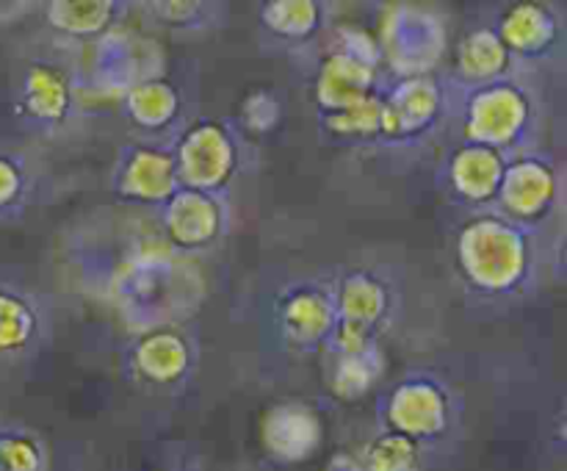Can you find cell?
<instances>
[{
    "label": "cell",
    "instance_id": "obj_3",
    "mask_svg": "<svg viewBox=\"0 0 567 471\" xmlns=\"http://www.w3.org/2000/svg\"><path fill=\"white\" fill-rule=\"evenodd\" d=\"M37 321L31 305L17 294L0 288V355L20 352L31 341Z\"/></svg>",
    "mask_w": 567,
    "mask_h": 471
},
{
    "label": "cell",
    "instance_id": "obj_6",
    "mask_svg": "<svg viewBox=\"0 0 567 471\" xmlns=\"http://www.w3.org/2000/svg\"><path fill=\"white\" fill-rule=\"evenodd\" d=\"M44 452L28 432H0V471H42Z\"/></svg>",
    "mask_w": 567,
    "mask_h": 471
},
{
    "label": "cell",
    "instance_id": "obj_4",
    "mask_svg": "<svg viewBox=\"0 0 567 471\" xmlns=\"http://www.w3.org/2000/svg\"><path fill=\"white\" fill-rule=\"evenodd\" d=\"M363 471H415V443L402 432L377 438L369 449Z\"/></svg>",
    "mask_w": 567,
    "mask_h": 471
},
{
    "label": "cell",
    "instance_id": "obj_1",
    "mask_svg": "<svg viewBox=\"0 0 567 471\" xmlns=\"http://www.w3.org/2000/svg\"><path fill=\"white\" fill-rule=\"evenodd\" d=\"M321 441V421L305 405H277L264 419V443L277 460L310 458Z\"/></svg>",
    "mask_w": 567,
    "mask_h": 471
},
{
    "label": "cell",
    "instance_id": "obj_8",
    "mask_svg": "<svg viewBox=\"0 0 567 471\" xmlns=\"http://www.w3.org/2000/svg\"><path fill=\"white\" fill-rule=\"evenodd\" d=\"M17 194H20V172H17L14 161L0 155V208H6Z\"/></svg>",
    "mask_w": 567,
    "mask_h": 471
},
{
    "label": "cell",
    "instance_id": "obj_5",
    "mask_svg": "<svg viewBox=\"0 0 567 471\" xmlns=\"http://www.w3.org/2000/svg\"><path fill=\"white\" fill-rule=\"evenodd\" d=\"M138 366H142L144 375L155 382H169L175 380L177 375L186 366V355H183V347L177 341H169V338H155L147 347L138 352Z\"/></svg>",
    "mask_w": 567,
    "mask_h": 471
},
{
    "label": "cell",
    "instance_id": "obj_2",
    "mask_svg": "<svg viewBox=\"0 0 567 471\" xmlns=\"http://www.w3.org/2000/svg\"><path fill=\"white\" fill-rule=\"evenodd\" d=\"M446 397L430 382H408L391 399V421L408 438L435 436L446 424Z\"/></svg>",
    "mask_w": 567,
    "mask_h": 471
},
{
    "label": "cell",
    "instance_id": "obj_7",
    "mask_svg": "<svg viewBox=\"0 0 567 471\" xmlns=\"http://www.w3.org/2000/svg\"><path fill=\"white\" fill-rule=\"evenodd\" d=\"M25 92H28L25 94L28 105H31L33 114H39V116L59 114L61 105H64V92H61V83L55 81V75H50V70H44V66L31 70Z\"/></svg>",
    "mask_w": 567,
    "mask_h": 471
}]
</instances>
